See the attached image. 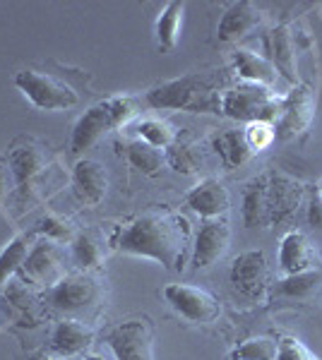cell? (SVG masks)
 <instances>
[{
	"instance_id": "4",
	"label": "cell",
	"mask_w": 322,
	"mask_h": 360,
	"mask_svg": "<svg viewBox=\"0 0 322 360\" xmlns=\"http://www.w3.org/2000/svg\"><path fill=\"white\" fill-rule=\"evenodd\" d=\"M284 96L262 84L241 82L228 86L221 96V113L238 123H272L282 113Z\"/></svg>"
},
{
	"instance_id": "23",
	"label": "cell",
	"mask_w": 322,
	"mask_h": 360,
	"mask_svg": "<svg viewBox=\"0 0 322 360\" xmlns=\"http://www.w3.org/2000/svg\"><path fill=\"white\" fill-rule=\"evenodd\" d=\"M243 221L248 229H269L267 173H260L243 190Z\"/></svg>"
},
{
	"instance_id": "13",
	"label": "cell",
	"mask_w": 322,
	"mask_h": 360,
	"mask_svg": "<svg viewBox=\"0 0 322 360\" xmlns=\"http://www.w3.org/2000/svg\"><path fill=\"white\" fill-rule=\"evenodd\" d=\"M231 283L243 298L262 300L269 291V264L262 250L241 252L231 264Z\"/></svg>"
},
{
	"instance_id": "25",
	"label": "cell",
	"mask_w": 322,
	"mask_h": 360,
	"mask_svg": "<svg viewBox=\"0 0 322 360\" xmlns=\"http://www.w3.org/2000/svg\"><path fill=\"white\" fill-rule=\"evenodd\" d=\"M70 248H73L75 264H78L80 269H85L87 274L104 266V259H106V240H104L101 231H97V229L78 231V236L70 243Z\"/></svg>"
},
{
	"instance_id": "38",
	"label": "cell",
	"mask_w": 322,
	"mask_h": 360,
	"mask_svg": "<svg viewBox=\"0 0 322 360\" xmlns=\"http://www.w3.org/2000/svg\"><path fill=\"white\" fill-rule=\"evenodd\" d=\"M34 360H75V358H56V356H51V358H34Z\"/></svg>"
},
{
	"instance_id": "2",
	"label": "cell",
	"mask_w": 322,
	"mask_h": 360,
	"mask_svg": "<svg viewBox=\"0 0 322 360\" xmlns=\"http://www.w3.org/2000/svg\"><path fill=\"white\" fill-rule=\"evenodd\" d=\"M226 75L188 72L183 77L161 82L144 94V101L159 111H188V113H221Z\"/></svg>"
},
{
	"instance_id": "6",
	"label": "cell",
	"mask_w": 322,
	"mask_h": 360,
	"mask_svg": "<svg viewBox=\"0 0 322 360\" xmlns=\"http://www.w3.org/2000/svg\"><path fill=\"white\" fill-rule=\"evenodd\" d=\"M106 291L101 281L92 274H70L63 281H58L54 288H49V300L54 310L63 312L70 319L94 317L99 307L104 305Z\"/></svg>"
},
{
	"instance_id": "34",
	"label": "cell",
	"mask_w": 322,
	"mask_h": 360,
	"mask_svg": "<svg viewBox=\"0 0 322 360\" xmlns=\"http://www.w3.org/2000/svg\"><path fill=\"white\" fill-rule=\"evenodd\" d=\"M277 360H320V358L306 344L294 339V336H284V339H279Z\"/></svg>"
},
{
	"instance_id": "3",
	"label": "cell",
	"mask_w": 322,
	"mask_h": 360,
	"mask_svg": "<svg viewBox=\"0 0 322 360\" xmlns=\"http://www.w3.org/2000/svg\"><path fill=\"white\" fill-rule=\"evenodd\" d=\"M137 111H140L137 98L123 96V94L109 96V98H104V101L94 103L92 108H87V111L80 115L78 123H75L73 142H70L73 154L80 156L89 147H94L99 139L104 135H109L111 130H118V127L128 125L135 115H137Z\"/></svg>"
},
{
	"instance_id": "22",
	"label": "cell",
	"mask_w": 322,
	"mask_h": 360,
	"mask_svg": "<svg viewBox=\"0 0 322 360\" xmlns=\"http://www.w3.org/2000/svg\"><path fill=\"white\" fill-rule=\"evenodd\" d=\"M166 164L183 176H195L207 166V149L200 139L180 137L166 149Z\"/></svg>"
},
{
	"instance_id": "30",
	"label": "cell",
	"mask_w": 322,
	"mask_h": 360,
	"mask_svg": "<svg viewBox=\"0 0 322 360\" xmlns=\"http://www.w3.org/2000/svg\"><path fill=\"white\" fill-rule=\"evenodd\" d=\"M135 132H137L140 139H144V142H149L151 147L156 149H163L166 152L168 147L178 139V132H175V127L168 123V120H161V118H144L140 120L137 125H135Z\"/></svg>"
},
{
	"instance_id": "31",
	"label": "cell",
	"mask_w": 322,
	"mask_h": 360,
	"mask_svg": "<svg viewBox=\"0 0 322 360\" xmlns=\"http://www.w3.org/2000/svg\"><path fill=\"white\" fill-rule=\"evenodd\" d=\"M279 353V339L274 336H250L241 346L233 348L231 360H277Z\"/></svg>"
},
{
	"instance_id": "18",
	"label": "cell",
	"mask_w": 322,
	"mask_h": 360,
	"mask_svg": "<svg viewBox=\"0 0 322 360\" xmlns=\"http://www.w3.org/2000/svg\"><path fill=\"white\" fill-rule=\"evenodd\" d=\"M94 329L82 319H63V322L56 324L54 334H51V356L78 358L89 351V346L94 344Z\"/></svg>"
},
{
	"instance_id": "12",
	"label": "cell",
	"mask_w": 322,
	"mask_h": 360,
	"mask_svg": "<svg viewBox=\"0 0 322 360\" xmlns=\"http://www.w3.org/2000/svg\"><path fill=\"white\" fill-rule=\"evenodd\" d=\"M322 298V269L282 276L272 286L269 303L274 307H310Z\"/></svg>"
},
{
	"instance_id": "7",
	"label": "cell",
	"mask_w": 322,
	"mask_h": 360,
	"mask_svg": "<svg viewBox=\"0 0 322 360\" xmlns=\"http://www.w3.org/2000/svg\"><path fill=\"white\" fill-rule=\"evenodd\" d=\"M17 276L22 278L29 286H44L54 288L58 281H63L66 274V252L61 245L54 240H46L41 238L39 243H34L29 250L25 264L20 266Z\"/></svg>"
},
{
	"instance_id": "39",
	"label": "cell",
	"mask_w": 322,
	"mask_h": 360,
	"mask_svg": "<svg viewBox=\"0 0 322 360\" xmlns=\"http://www.w3.org/2000/svg\"><path fill=\"white\" fill-rule=\"evenodd\" d=\"M318 195H320V200H322V183H320V188H318Z\"/></svg>"
},
{
	"instance_id": "14",
	"label": "cell",
	"mask_w": 322,
	"mask_h": 360,
	"mask_svg": "<svg viewBox=\"0 0 322 360\" xmlns=\"http://www.w3.org/2000/svg\"><path fill=\"white\" fill-rule=\"evenodd\" d=\"M5 164H8L10 173H13L15 188L27 190L49 168V152H46V147L37 142V139L22 137L10 147Z\"/></svg>"
},
{
	"instance_id": "5",
	"label": "cell",
	"mask_w": 322,
	"mask_h": 360,
	"mask_svg": "<svg viewBox=\"0 0 322 360\" xmlns=\"http://www.w3.org/2000/svg\"><path fill=\"white\" fill-rule=\"evenodd\" d=\"M15 86L32 101L34 108L46 113L68 111L80 103V91L73 82L56 72L25 68L15 75Z\"/></svg>"
},
{
	"instance_id": "35",
	"label": "cell",
	"mask_w": 322,
	"mask_h": 360,
	"mask_svg": "<svg viewBox=\"0 0 322 360\" xmlns=\"http://www.w3.org/2000/svg\"><path fill=\"white\" fill-rule=\"evenodd\" d=\"M308 221L313 226L315 231L322 233V200L318 193L310 195V202H308Z\"/></svg>"
},
{
	"instance_id": "28",
	"label": "cell",
	"mask_w": 322,
	"mask_h": 360,
	"mask_svg": "<svg viewBox=\"0 0 322 360\" xmlns=\"http://www.w3.org/2000/svg\"><path fill=\"white\" fill-rule=\"evenodd\" d=\"M29 250H32V233H22L13 238L3 250H0V291L13 281V276L25 264Z\"/></svg>"
},
{
	"instance_id": "10",
	"label": "cell",
	"mask_w": 322,
	"mask_h": 360,
	"mask_svg": "<svg viewBox=\"0 0 322 360\" xmlns=\"http://www.w3.org/2000/svg\"><path fill=\"white\" fill-rule=\"evenodd\" d=\"M306 183L284 171H267L269 224H289L306 200Z\"/></svg>"
},
{
	"instance_id": "17",
	"label": "cell",
	"mask_w": 322,
	"mask_h": 360,
	"mask_svg": "<svg viewBox=\"0 0 322 360\" xmlns=\"http://www.w3.org/2000/svg\"><path fill=\"white\" fill-rule=\"evenodd\" d=\"M279 266H282L284 276H289L310 269H322V259L303 231H289L279 245Z\"/></svg>"
},
{
	"instance_id": "20",
	"label": "cell",
	"mask_w": 322,
	"mask_h": 360,
	"mask_svg": "<svg viewBox=\"0 0 322 360\" xmlns=\"http://www.w3.org/2000/svg\"><path fill=\"white\" fill-rule=\"evenodd\" d=\"M73 190L85 207H97L109 190V173L104 164L94 159H80L73 168Z\"/></svg>"
},
{
	"instance_id": "19",
	"label": "cell",
	"mask_w": 322,
	"mask_h": 360,
	"mask_svg": "<svg viewBox=\"0 0 322 360\" xmlns=\"http://www.w3.org/2000/svg\"><path fill=\"white\" fill-rule=\"evenodd\" d=\"M185 207H190L195 214L207 219H221L231 209V195L216 178H204L185 195Z\"/></svg>"
},
{
	"instance_id": "1",
	"label": "cell",
	"mask_w": 322,
	"mask_h": 360,
	"mask_svg": "<svg viewBox=\"0 0 322 360\" xmlns=\"http://www.w3.org/2000/svg\"><path fill=\"white\" fill-rule=\"evenodd\" d=\"M190 221L173 209H149L135 217L116 238V248L123 255L151 259L163 269L175 271L183 264V255L190 245Z\"/></svg>"
},
{
	"instance_id": "29",
	"label": "cell",
	"mask_w": 322,
	"mask_h": 360,
	"mask_svg": "<svg viewBox=\"0 0 322 360\" xmlns=\"http://www.w3.org/2000/svg\"><path fill=\"white\" fill-rule=\"evenodd\" d=\"M125 154H128V161L149 178L159 176L163 164H166V152L151 147L149 142H144V139H140V137L132 139V142H128Z\"/></svg>"
},
{
	"instance_id": "33",
	"label": "cell",
	"mask_w": 322,
	"mask_h": 360,
	"mask_svg": "<svg viewBox=\"0 0 322 360\" xmlns=\"http://www.w3.org/2000/svg\"><path fill=\"white\" fill-rule=\"evenodd\" d=\"M243 135H245L248 147L253 149V154L265 152V149H269L274 142H277V132H274L272 123H248L243 130Z\"/></svg>"
},
{
	"instance_id": "21",
	"label": "cell",
	"mask_w": 322,
	"mask_h": 360,
	"mask_svg": "<svg viewBox=\"0 0 322 360\" xmlns=\"http://www.w3.org/2000/svg\"><path fill=\"white\" fill-rule=\"evenodd\" d=\"M269 51H272V65L291 84H298V63H296V41L291 27L277 25L269 32Z\"/></svg>"
},
{
	"instance_id": "9",
	"label": "cell",
	"mask_w": 322,
	"mask_h": 360,
	"mask_svg": "<svg viewBox=\"0 0 322 360\" xmlns=\"http://www.w3.org/2000/svg\"><path fill=\"white\" fill-rule=\"evenodd\" d=\"M106 344L116 360H154V327L149 319H128L111 329Z\"/></svg>"
},
{
	"instance_id": "36",
	"label": "cell",
	"mask_w": 322,
	"mask_h": 360,
	"mask_svg": "<svg viewBox=\"0 0 322 360\" xmlns=\"http://www.w3.org/2000/svg\"><path fill=\"white\" fill-rule=\"evenodd\" d=\"M13 188H15L13 173H10L8 164H3V161H0V202H3L5 197H8V193H10Z\"/></svg>"
},
{
	"instance_id": "24",
	"label": "cell",
	"mask_w": 322,
	"mask_h": 360,
	"mask_svg": "<svg viewBox=\"0 0 322 360\" xmlns=\"http://www.w3.org/2000/svg\"><path fill=\"white\" fill-rule=\"evenodd\" d=\"M233 68H236V75L243 82L262 84V86H269V89L277 84V77H279L272 60H267V58H262L260 53L248 51V49L233 51Z\"/></svg>"
},
{
	"instance_id": "15",
	"label": "cell",
	"mask_w": 322,
	"mask_h": 360,
	"mask_svg": "<svg viewBox=\"0 0 322 360\" xmlns=\"http://www.w3.org/2000/svg\"><path fill=\"white\" fill-rule=\"evenodd\" d=\"M262 22H265V15L250 0L228 3L221 13L219 27H216V39H219V44H236L248 34H253L255 29H260Z\"/></svg>"
},
{
	"instance_id": "8",
	"label": "cell",
	"mask_w": 322,
	"mask_h": 360,
	"mask_svg": "<svg viewBox=\"0 0 322 360\" xmlns=\"http://www.w3.org/2000/svg\"><path fill=\"white\" fill-rule=\"evenodd\" d=\"M163 298L183 319L192 324H212L221 315V303L207 288L190 283H168L163 288Z\"/></svg>"
},
{
	"instance_id": "32",
	"label": "cell",
	"mask_w": 322,
	"mask_h": 360,
	"mask_svg": "<svg viewBox=\"0 0 322 360\" xmlns=\"http://www.w3.org/2000/svg\"><path fill=\"white\" fill-rule=\"evenodd\" d=\"M34 233L44 236L46 240H54L58 245L63 243H73L75 236H78V229L73 226V221L66 217H58V214H46L39 221V226L34 229Z\"/></svg>"
},
{
	"instance_id": "11",
	"label": "cell",
	"mask_w": 322,
	"mask_h": 360,
	"mask_svg": "<svg viewBox=\"0 0 322 360\" xmlns=\"http://www.w3.org/2000/svg\"><path fill=\"white\" fill-rule=\"evenodd\" d=\"M315 118V94L306 84H296L289 94L284 96L282 113H279L274 132H277L279 142H289L306 132Z\"/></svg>"
},
{
	"instance_id": "26",
	"label": "cell",
	"mask_w": 322,
	"mask_h": 360,
	"mask_svg": "<svg viewBox=\"0 0 322 360\" xmlns=\"http://www.w3.org/2000/svg\"><path fill=\"white\" fill-rule=\"evenodd\" d=\"M212 147L214 152L219 154L221 164L226 168H241L253 159V149L248 147L245 142L243 130H224L219 135H214L212 139Z\"/></svg>"
},
{
	"instance_id": "37",
	"label": "cell",
	"mask_w": 322,
	"mask_h": 360,
	"mask_svg": "<svg viewBox=\"0 0 322 360\" xmlns=\"http://www.w3.org/2000/svg\"><path fill=\"white\" fill-rule=\"evenodd\" d=\"M85 360H106V358L99 356V353H89V356H85Z\"/></svg>"
},
{
	"instance_id": "16",
	"label": "cell",
	"mask_w": 322,
	"mask_h": 360,
	"mask_svg": "<svg viewBox=\"0 0 322 360\" xmlns=\"http://www.w3.org/2000/svg\"><path fill=\"white\" fill-rule=\"evenodd\" d=\"M228 245H231V226L226 219H207L195 238L190 262L192 269H207V266L216 264L226 255Z\"/></svg>"
},
{
	"instance_id": "27",
	"label": "cell",
	"mask_w": 322,
	"mask_h": 360,
	"mask_svg": "<svg viewBox=\"0 0 322 360\" xmlns=\"http://www.w3.org/2000/svg\"><path fill=\"white\" fill-rule=\"evenodd\" d=\"M183 13H185V3H166V8L161 10L159 17H156V27H154V34H156V44L163 53L173 51L178 46V39H180V25H183Z\"/></svg>"
}]
</instances>
